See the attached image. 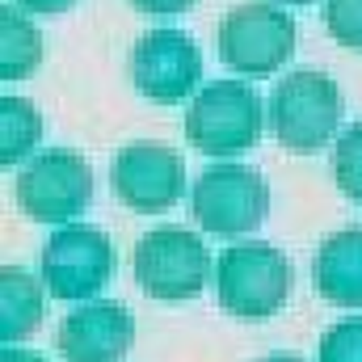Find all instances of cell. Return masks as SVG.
<instances>
[{
	"instance_id": "obj_16",
	"label": "cell",
	"mask_w": 362,
	"mask_h": 362,
	"mask_svg": "<svg viewBox=\"0 0 362 362\" xmlns=\"http://www.w3.org/2000/svg\"><path fill=\"white\" fill-rule=\"evenodd\" d=\"M333 181L346 198L362 202V122L346 127L333 144Z\"/></svg>"
},
{
	"instance_id": "obj_7",
	"label": "cell",
	"mask_w": 362,
	"mask_h": 362,
	"mask_svg": "<svg viewBox=\"0 0 362 362\" xmlns=\"http://www.w3.org/2000/svg\"><path fill=\"white\" fill-rule=\"evenodd\" d=\"M17 206L34 223H68L93 202V169L85 156L51 148L17 173Z\"/></svg>"
},
{
	"instance_id": "obj_13",
	"label": "cell",
	"mask_w": 362,
	"mask_h": 362,
	"mask_svg": "<svg viewBox=\"0 0 362 362\" xmlns=\"http://www.w3.org/2000/svg\"><path fill=\"white\" fill-rule=\"evenodd\" d=\"M42 278L34 282L25 270L4 266L0 270V337L4 346H17L38 333L42 325Z\"/></svg>"
},
{
	"instance_id": "obj_19",
	"label": "cell",
	"mask_w": 362,
	"mask_h": 362,
	"mask_svg": "<svg viewBox=\"0 0 362 362\" xmlns=\"http://www.w3.org/2000/svg\"><path fill=\"white\" fill-rule=\"evenodd\" d=\"M189 4L194 0H131V8L135 13H148V17H177Z\"/></svg>"
},
{
	"instance_id": "obj_3",
	"label": "cell",
	"mask_w": 362,
	"mask_h": 362,
	"mask_svg": "<svg viewBox=\"0 0 362 362\" xmlns=\"http://www.w3.org/2000/svg\"><path fill=\"white\" fill-rule=\"evenodd\" d=\"M266 105L245 81H211L185 110V139L202 156H240L257 148Z\"/></svg>"
},
{
	"instance_id": "obj_21",
	"label": "cell",
	"mask_w": 362,
	"mask_h": 362,
	"mask_svg": "<svg viewBox=\"0 0 362 362\" xmlns=\"http://www.w3.org/2000/svg\"><path fill=\"white\" fill-rule=\"evenodd\" d=\"M0 362H47V358H38L34 350H17V346H4V350H0Z\"/></svg>"
},
{
	"instance_id": "obj_20",
	"label": "cell",
	"mask_w": 362,
	"mask_h": 362,
	"mask_svg": "<svg viewBox=\"0 0 362 362\" xmlns=\"http://www.w3.org/2000/svg\"><path fill=\"white\" fill-rule=\"evenodd\" d=\"M21 13H42V17H59V13H68L76 0H13Z\"/></svg>"
},
{
	"instance_id": "obj_14",
	"label": "cell",
	"mask_w": 362,
	"mask_h": 362,
	"mask_svg": "<svg viewBox=\"0 0 362 362\" xmlns=\"http://www.w3.org/2000/svg\"><path fill=\"white\" fill-rule=\"evenodd\" d=\"M42 64V34L30 17H21L13 4L0 8V76L25 81Z\"/></svg>"
},
{
	"instance_id": "obj_12",
	"label": "cell",
	"mask_w": 362,
	"mask_h": 362,
	"mask_svg": "<svg viewBox=\"0 0 362 362\" xmlns=\"http://www.w3.org/2000/svg\"><path fill=\"white\" fill-rule=\"evenodd\" d=\"M312 286L333 308H362V228L333 232L316 262H312Z\"/></svg>"
},
{
	"instance_id": "obj_18",
	"label": "cell",
	"mask_w": 362,
	"mask_h": 362,
	"mask_svg": "<svg viewBox=\"0 0 362 362\" xmlns=\"http://www.w3.org/2000/svg\"><path fill=\"white\" fill-rule=\"evenodd\" d=\"M320 362H362V316L337 320L320 337Z\"/></svg>"
},
{
	"instance_id": "obj_9",
	"label": "cell",
	"mask_w": 362,
	"mask_h": 362,
	"mask_svg": "<svg viewBox=\"0 0 362 362\" xmlns=\"http://www.w3.org/2000/svg\"><path fill=\"white\" fill-rule=\"evenodd\" d=\"M110 185L122 206L139 215H160L185 194V165L177 148L160 139H135L110 160Z\"/></svg>"
},
{
	"instance_id": "obj_15",
	"label": "cell",
	"mask_w": 362,
	"mask_h": 362,
	"mask_svg": "<svg viewBox=\"0 0 362 362\" xmlns=\"http://www.w3.org/2000/svg\"><path fill=\"white\" fill-rule=\"evenodd\" d=\"M42 139V114L30 97H4L0 101V165H17L30 156Z\"/></svg>"
},
{
	"instance_id": "obj_17",
	"label": "cell",
	"mask_w": 362,
	"mask_h": 362,
	"mask_svg": "<svg viewBox=\"0 0 362 362\" xmlns=\"http://www.w3.org/2000/svg\"><path fill=\"white\" fill-rule=\"evenodd\" d=\"M325 30L346 51H362V0H329L325 4Z\"/></svg>"
},
{
	"instance_id": "obj_22",
	"label": "cell",
	"mask_w": 362,
	"mask_h": 362,
	"mask_svg": "<svg viewBox=\"0 0 362 362\" xmlns=\"http://www.w3.org/2000/svg\"><path fill=\"white\" fill-rule=\"evenodd\" d=\"M257 362H303L299 354H266V358H257Z\"/></svg>"
},
{
	"instance_id": "obj_1",
	"label": "cell",
	"mask_w": 362,
	"mask_h": 362,
	"mask_svg": "<svg viewBox=\"0 0 362 362\" xmlns=\"http://www.w3.org/2000/svg\"><path fill=\"white\" fill-rule=\"evenodd\" d=\"M215 299L228 316L236 320H270L274 312L291 299L295 270L282 249L266 240H236L232 249L219 253L211 274Z\"/></svg>"
},
{
	"instance_id": "obj_8",
	"label": "cell",
	"mask_w": 362,
	"mask_h": 362,
	"mask_svg": "<svg viewBox=\"0 0 362 362\" xmlns=\"http://www.w3.org/2000/svg\"><path fill=\"white\" fill-rule=\"evenodd\" d=\"M38 270L42 286L51 291V299H93L110 274H114V249L110 236L93 223H64L38 253Z\"/></svg>"
},
{
	"instance_id": "obj_4",
	"label": "cell",
	"mask_w": 362,
	"mask_h": 362,
	"mask_svg": "<svg viewBox=\"0 0 362 362\" xmlns=\"http://www.w3.org/2000/svg\"><path fill=\"white\" fill-rule=\"evenodd\" d=\"M131 270L148 299L181 303V299H194L211 282L215 262H211L202 236L169 223V228H152L148 236H139V245L131 253Z\"/></svg>"
},
{
	"instance_id": "obj_6",
	"label": "cell",
	"mask_w": 362,
	"mask_h": 362,
	"mask_svg": "<svg viewBox=\"0 0 362 362\" xmlns=\"http://www.w3.org/2000/svg\"><path fill=\"white\" fill-rule=\"evenodd\" d=\"M219 59L240 76H274L295 55V21L282 4L249 0L219 21Z\"/></svg>"
},
{
	"instance_id": "obj_23",
	"label": "cell",
	"mask_w": 362,
	"mask_h": 362,
	"mask_svg": "<svg viewBox=\"0 0 362 362\" xmlns=\"http://www.w3.org/2000/svg\"><path fill=\"white\" fill-rule=\"evenodd\" d=\"M278 4H316V0H278Z\"/></svg>"
},
{
	"instance_id": "obj_2",
	"label": "cell",
	"mask_w": 362,
	"mask_h": 362,
	"mask_svg": "<svg viewBox=\"0 0 362 362\" xmlns=\"http://www.w3.org/2000/svg\"><path fill=\"white\" fill-rule=\"evenodd\" d=\"M341 114H346V101L333 76L316 72V68H299V72H286L270 93V105H266V118H270L274 139L295 152V156H312L320 152L337 127H341Z\"/></svg>"
},
{
	"instance_id": "obj_10",
	"label": "cell",
	"mask_w": 362,
	"mask_h": 362,
	"mask_svg": "<svg viewBox=\"0 0 362 362\" xmlns=\"http://www.w3.org/2000/svg\"><path fill=\"white\" fill-rule=\"evenodd\" d=\"M131 81L156 105H177L202 81V55L185 30H148L131 47Z\"/></svg>"
},
{
	"instance_id": "obj_11",
	"label": "cell",
	"mask_w": 362,
	"mask_h": 362,
	"mask_svg": "<svg viewBox=\"0 0 362 362\" xmlns=\"http://www.w3.org/2000/svg\"><path fill=\"white\" fill-rule=\"evenodd\" d=\"M131 341H135V316L114 299L72 308L55 333L64 362H122L131 354Z\"/></svg>"
},
{
	"instance_id": "obj_5",
	"label": "cell",
	"mask_w": 362,
	"mask_h": 362,
	"mask_svg": "<svg viewBox=\"0 0 362 362\" xmlns=\"http://www.w3.org/2000/svg\"><path fill=\"white\" fill-rule=\"evenodd\" d=\"M189 211L202 232L215 236H245L257 232L270 215V185L249 165H211L189 185Z\"/></svg>"
}]
</instances>
